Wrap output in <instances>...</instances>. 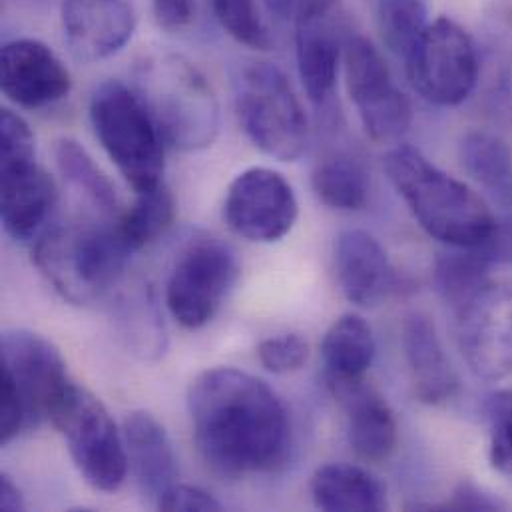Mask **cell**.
Listing matches in <instances>:
<instances>
[{"mask_svg": "<svg viewBox=\"0 0 512 512\" xmlns=\"http://www.w3.org/2000/svg\"><path fill=\"white\" fill-rule=\"evenodd\" d=\"M188 413L202 459L222 477L267 473L287 457V409L256 375L234 367L202 371L188 389Z\"/></svg>", "mask_w": 512, "mask_h": 512, "instance_id": "1", "label": "cell"}, {"mask_svg": "<svg viewBox=\"0 0 512 512\" xmlns=\"http://www.w3.org/2000/svg\"><path fill=\"white\" fill-rule=\"evenodd\" d=\"M385 174L417 224L447 248H479L499 220L469 184L435 166L421 150L399 144L385 156Z\"/></svg>", "mask_w": 512, "mask_h": 512, "instance_id": "2", "label": "cell"}, {"mask_svg": "<svg viewBox=\"0 0 512 512\" xmlns=\"http://www.w3.org/2000/svg\"><path fill=\"white\" fill-rule=\"evenodd\" d=\"M132 250L112 224H74L44 230L32 259L46 281L70 303L102 299L124 275Z\"/></svg>", "mask_w": 512, "mask_h": 512, "instance_id": "3", "label": "cell"}, {"mask_svg": "<svg viewBox=\"0 0 512 512\" xmlns=\"http://www.w3.org/2000/svg\"><path fill=\"white\" fill-rule=\"evenodd\" d=\"M134 88L168 146L198 152L214 144L220 104L212 84L192 62L176 54L148 58L138 68Z\"/></svg>", "mask_w": 512, "mask_h": 512, "instance_id": "4", "label": "cell"}, {"mask_svg": "<svg viewBox=\"0 0 512 512\" xmlns=\"http://www.w3.org/2000/svg\"><path fill=\"white\" fill-rule=\"evenodd\" d=\"M90 122L136 194L164 184L166 140L136 88L114 80L100 84L90 98Z\"/></svg>", "mask_w": 512, "mask_h": 512, "instance_id": "5", "label": "cell"}, {"mask_svg": "<svg viewBox=\"0 0 512 512\" xmlns=\"http://www.w3.org/2000/svg\"><path fill=\"white\" fill-rule=\"evenodd\" d=\"M240 122L265 156L297 162L311 144L305 108L285 72L269 62H256L240 74L236 90Z\"/></svg>", "mask_w": 512, "mask_h": 512, "instance_id": "6", "label": "cell"}, {"mask_svg": "<svg viewBox=\"0 0 512 512\" xmlns=\"http://www.w3.org/2000/svg\"><path fill=\"white\" fill-rule=\"evenodd\" d=\"M48 421L62 435L86 485L100 493H116L124 485L130 465L124 433L94 393L70 381Z\"/></svg>", "mask_w": 512, "mask_h": 512, "instance_id": "7", "label": "cell"}, {"mask_svg": "<svg viewBox=\"0 0 512 512\" xmlns=\"http://www.w3.org/2000/svg\"><path fill=\"white\" fill-rule=\"evenodd\" d=\"M0 142V220L10 238L30 242L44 232L56 204V188L36 162L30 126L12 110H2Z\"/></svg>", "mask_w": 512, "mask_h": 512, "instance_id": "8", "label": "cell"}, {"mask_svg": "<svg viewBox=\"0 0 512 512\" xmlns=\"http://www.w3.org/2000/svg\"><path fill=\"white\" fill-rule=\"evenodd\" d=\"M405 62L409 84L433 106L463 104L479 82L481 62L475 40L449 16L429 22Z\"/></svg>", "mask_w": 512, "mask_h": 512, "instance_id": "9", "label": "cell"}, {"mask_svg": "<svg viewBox=\"0 0 512 512\" xmlns=\"http://www.w3.org/2000/svg\"><path fill=\"white\" fill-rule=\"evenodd\" d=\"M343 72L349 98L365 134L375 144H399L413 122V108L379 48L353 34L343 42Z\"/></svg>", "mask_w": 512, "mask_h": 512, "instance_id": "10", "label": "cell"}, {"mask_svg": "<svg viewBox=\"0 0 512 512\" xmlns=\"http://www.w3.org/2000/svg\"><path fill=\"white\" fill-rule=\"evenodd\" d=\"M240 275L236 254L218 240H198L178 257L166 285V305L186 329L208 325Z\"/></svg>", "mask_w": 512, "mask_h": 512, "instance_id": "11", "label": "cell"}, {"mask_svg": "<svg viewBox=\"0 0 512 512\" xmlns=\"http://www.w3.org/2000/svg\"><path fill=\"white\" fill-rule=\"evenodd\" d=\"M457 343L471 373L483 381L512 375V281L489 279L457 309Z\"/></svg>", "mask_w": 512, "mask_h": 512, "instance_id": "12", "label": "cell"}, {"mask_svg": "<svg viewBox=\"0 0 512 512\" xmlns=\"http://www.w3.org/2000/svg\"><path fill=\"white\" fill-rule=\"evenodd\" d=\"M297 216L299 204L291 184L271 168H250L236 176L224 200L228 228L256 244L283 240Z\"/></svg>", "mask_w": 512, "mask_h": 512, "instance_id": "13", "label": "cell"}, {"mask_svg": "<svg viewBox=\"0 0 512 512\" xmlns=\"http://www.w3.org/2000/svg\"><path fill=\"white\" fill-rule=\"evenodd\" d=\"M0 375L16 387L28 427L48 419L54 403L70 385L66 363L52 341L28 329H4L0 337Z\"/></svg>", "mask_w": 512, "mask_h": 512, "instance_id": "14", "label": "cell"}, {"mask_svg": "<svg viewBox=\"0 0 512 512\" xmlns=\"http://www.w3.org/2000/svg\"><path fill=\"white\" fill-rule=\"evenodd\" d=\"M0 86L12 104L26 110H40L70 94L72 76L44 42L16 38L2 46Z\"/></svg>", "mask_w": 512, "mask_h": 512, "instance_id": "15", "label": "cell"}, {"mask_svg": "<svg viewBox=\"0 0 512 512\" xmlns=\"http://www.w3.org/2000/svg\"><path fill=\"white\" fill-rule=\"evenodd\" d=\"M60 20L70 52L82 62L112 58L136 30L128 0H64Z\"/></svg>", "mask_w": 512, "mask_h": 512, "instance_id": "16", "label": "cell"}, {"mask_svg": "<svg viewBox=\"0 0 512 512\" xmlns=\"http://www.w3.org/2000/svg\"><path fill=\"white\" fill-rule=\"evenodd\" d=\"M327 385L345 411L347 435L353 451L367 463L387 461L399 441V427L387 399L367 377L327 379Z\"/></svg>", "mask_w": 512, "mask_h": 512, "instance_id": "17", "label": "cell"}, {"mask_svg": "<svg viewBox=\"0 0 512 512\" xmlns=\"http://www.w3.org/2000/svg\"><path fill=\"white\" fill-rule=\"evenodd\" d=\"M128 463L144 499L160 509L180 485V467L174 445L164 425L146 411H134L124 421Z\"/></svg>", "mask_w": 512, "mask_h": 512, "instance_id": "18", "label": "cell"}, {"mask_svg": "<svg viewBox=\"0 0 512 512\" xmlns=\"http://www.w3.org/2000/svg\"><path fill=\"white\" fill-rule=\"evenodd\" d=\"M335 275L347 301L359 307L379 303L395 287V269L385 248L365 230H345L335 242Z\"/></svg>", "mask_w": 512, "mask_h": 512, "instance_id": "19", "label": "cell"}, {"mask_svg": "<svg viewBox=\"0 0 512 512\" xmlns=\"http://www.w3.org/2000/svg\"><path fill=\"white\" fill-rule=\"evenodd\" d=\"M403 351L415 395L421 403L439 407L449 403L459 391V377L445 353L435 323L413 313L403 323Z\"/></svg>", "mask_w": 512, "mask_h": 512, "instance_id": "20", "label": "cell"}, {"mask_svg": "<svg viewBox=\"0 0 512 512\" xmlns=\"http://www.w3.org/2000/svg\"><path fill=\"white\" fill-rule=\"evenodd\" d=\"M295 58L307 98L317 108H325L333 100L343 60V44L325 16L295 26Z\"/></svg>", "mask_w": 512, "mask_h": 512, "instance_id": "21", "label": "cell"}, {"mask_svg": "<svg viewBox=\"0 0 512 512\" xmlns=\"http://www.w3.org/2000/svg\"><path fill=\"white\" fill-rule=\"evenodd\" d=\"M311 499L319 511L379 512L387 509V489L371 471L349 463H327L311 477Z\"/></svg>", "mask_w": 512, "mask_h": 512, "instance_id": "22", "label": "cell"}, {"mask_svg": "<svg viewBox=\"0 0 512 512\" xmlns=\"http://www.w3.org/2000/svg\"><path fill=\"white\" fill-rule=\"evenodd\" d=\"M321 355L327 379L347 381L365 377L377 355L371 325L357 313L337 317L323 337Z\"/></svg>", "mask_w": 512, "mask_h": 512, "instance_id": "23", "label": "cell"}, {"mask_svg": "<svg viewBox=\"0 0 512 512\" xmlns=\"http://www.w3.org/2000/svg\"><path fill=\"white\" fill-rule=\"evenodd\" d=\"M461 162L475 184L499 206L512 210V152L493 132L471 130L461 140Z\"/></svg>", "mask_w": 512, "mask_h": 512, "instance_id": "24", "label": "cell"}, {"mask_svg": "<svg viewBox=\"0 0 512 512\" xmlns=\"http://www.w3.org/2000/svg\"><path fill=\"white\" fill-rule=\"evenodd\" d=\"M311 186L321 204L339 212H359L367 206L371 178L365 164L349 152H329L317 160Z\"/></svg>", "mask_w": 512, "mask_h": 512, "instance_id": "25", "label": "cell"}, {"mask_svg": "<svg viewBox=\"0 0 512 512\" xmlns=\"http://www.w3.org/2000/svg\"><path fill=\"white\" fill-rule=\"evenodd\" d=\"M176 220V200L166 184L136 194V202L116 218L118 232L136 254L164 236Z\"/></svg>", "mask_w": 512, "mask_h": 512, "instance_id": "26", "label": "cell"}, {"mask_svg": "<svg viewBox=\"0 0 512 512\" xmlns=\"http://www.w3.org/2000/svg\"><path fill=\"white\" fill-rule=\"evenodd\" d=\"M54 156L56 166L64 180L76 192H80L96 210L114 218L122 214L112 182L98 168V164L92 160L86 148H82L76 140L64 138L56 142Z\"/></svg>", "mask_w": 512, "mask_h": 512, "instance_id": "27", "label": "cell"}, {"mask_svg": "<svg viewBox=\"0 0 512 512\" xmlns=\"http://www.w3.org/2000/svg\"><path fill=\"white\" fill-rule=\"evenodd\" d=\"M491 265L481 248H449L437 259L435 285L457 311L491 279Z\"/></svg>", "mask_w": 512, "mask_h": 512, "instance_id": "28", "label": "cell"}, {"mask_svg": "<svg viewBox=\"0 0 512 512\" xmlns=\"http://www.w3.org/2000/svg\"><path fill=\"white\" fill-rule=\"evenodd\" d=\"M429 8L425 0H381L377 8V26L383 44L397 56H407L413 44L429 26Z\"/></svg>", "mask_w": 512, "mask_h": 512, "instance_id": "29", "label": "cell"}, {"mask_svg": "<svg viewBox=\"0 0 512 512\" xmlns=\"http://www.w3.org/2000/svg\"><path fill=\"white\" fill-rule=\"evenodd\" d=\"M218 24L240 44L254 50H269L273 40L263 22L256 0H212Z\"/></svg>", "mask_w": 512, "mask_h": 512, "instance_id": "30", "label": "cell"}, {"mask_svg": "<svg viewBox=\"0 0 512 512\" xmlns=\"http://www.w3.org/2000/svg\"><path fill=\"white\" fill-rule=\"evenodd\" d=\"M489 461L495 471L512 475V389H497L485 401Z\"/></svg>", "mask_w": 512, "mask_h": 512, "instance_id": "31", "label": "cell"}, {"mask_svg": "<svg viewBox=\"0 0 512 512\" xmlns=\"http://www.w3.org/2000/svg\"><path fill=\"white\" fill-rule=\"evenodd\" d=\"M257 359L269 373L289 375L305 367L309 359V343L299 333L267 337L257 345Z\"/></svg>", "mask_w": 512, "mask_h": 512, "instance_id": "32", "label": "cell"}, {"mask_svg": "<svg viewBox=\"0 0 512 512\" xmlns=\"http://www.w3.org/2000/svg\"><path fill=\"white\" fill-rule=\"evenodd\" d=\"M24 429H28L24 403L12 381L0 375V445H8Z\"/></svg>", "mask_w": 512, "mask_h": 512, "instance_id": "33", "label": "cell"}, {"mask_svg": "<svg viewBox=\"0 0 512 512\" xmlns=\"http://www.w3.org/2000/svg\"><path fill=\"white\" fill-rule=\"evenodd\" d=\"M435 511H503L507 505L497 497L485 493L471 481H463L455 491L453 497L439 507H429Z\"/></svg>", "mask_w": 512, "mask_h": 512, "instance_id": "34", "label": "cell"}, {"mask_svg": "<svg viewBox=\"0 0 512 512\" xmlns=\"http://www.w3.org/2000/svg\"><path fill=\"white\" fill-rule=\"evenodd\" d=\"M335 0H265L267 8L281 20L301 24L307 20L323 18L331 10Z\"/></svg>", "mask_w": 512, "mask_h": 512, "instance_id": "35", "label": "cell"}, {"mask_svg": "<svg viewBox=\"0 0 512 512\" xmlns=\"http://www.w3.org/2000/svg\"><path fill=\"white\" fill-rule=\"evenodd\" d=\"M158 511H222L220 501H216L208 491L200 487H190V485H178L168 499L160 505Z\"/></svg>", "mask_w": 512, "mask_h": 512, "instance_id": "36", "label": "cell"}, {"mask_svg": "<svg viewBox=\"0 0 512 512\" xmlns=\"http://www.w3.org/2000/svg\"><path fill=\"white\" fill-rule=\"evenodd\" d=\"M152 10L162 28L180 30L194 18V0H152Z\"/></svg>", "mask_w": 512, "mask_h": 512, "instance_id": "37", "label": "cell"}, {"mask_svg": "<svg viewBox=\"0 0 512 512\" xmlns=\"http://www.w3.org/2000/svg\"><path fill=\"white\" fill-rule=\"evenodd\" d=\"M479 248L493 263H512V216L499 222L493 236Z\"/></svg>", "mask_w": 512, "mask_h": 512, "instance_id": "38", "label": "cell"}, {"mask_svg": "<svg viewBox=\"0 0 512 512\" xmlns=\"http://www.w3.org/2000/svg\"><path fill=\"white\" fill-rule=\"evenodd\" d=\"M0 509L6 512L24 511L26 503L18 485L8 477L0 475Z\"/></svg>", "mask_w": 512, "mask_h": 512, "instance_id": "39", "label": "cell"}]
</instances>
